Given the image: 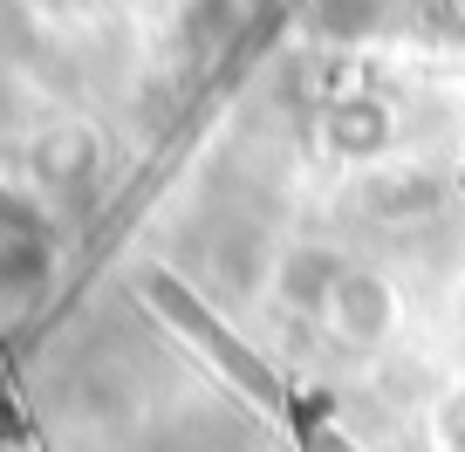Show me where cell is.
<instances>
[{
	"label": "cell",
	"mask_w": 465,
	"mask_h": 452,
	"mask_svg": "<svg viewBox=\"0 0 465 452\" xmlns=\"http://www.w3.org/2000/svg\"><path fill=\"white\" fill-rule=\"evenodd\" d=\"M158 302H164V308H172V316H178V322H185V329H192V336H205V350H213V357H219V364H226V370H232V377L247 384V391H261V397H274V377H267V370H261V364H253V357H247V350H240V343H232V336H226V329H213V322H205V316H199V308H192V302H185V295H178V288H158Z\"/></svg>",
	"instance_id": "1"
}]
</instances>
